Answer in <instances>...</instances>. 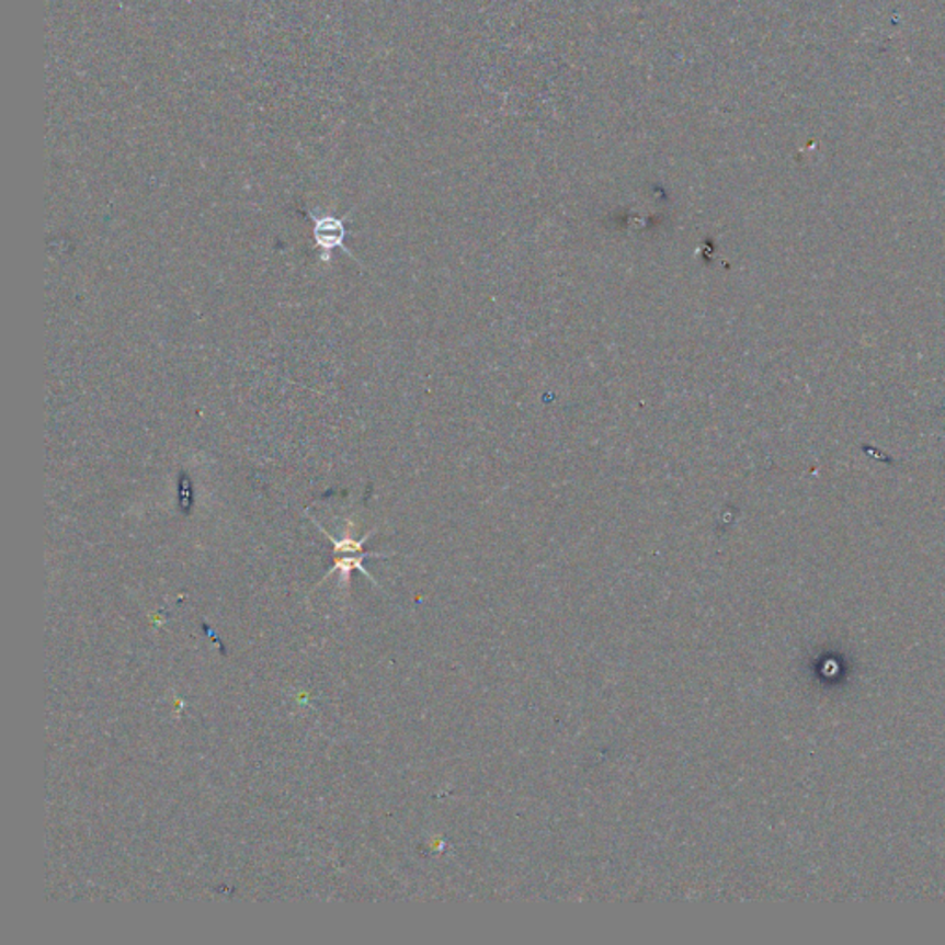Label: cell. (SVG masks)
Returning <instances> with one entry per match:
<instances>
[{"instance_id": "2", "label": "cell", "mask_w": 945, "mask_h": 945, "mask_svg": "<svg viewBox=\"0 0 945 945\" xmlns=\"http://www.w3.org/2000/svg\"><path fill=\"white\" fill-rule=\"evenodd\" d=\"M310 223H312V239H315V248L320 250V261L323 264H329L333 261V251L342 250L350 255L353 261L361 264V261L353 255V251L344 244L348 237L345 229V216L334 215H316L312 210L307 213Z\"/></svg>"}, {"instance_id": "1", "label": "cell", "mask_w": 945, "mask_h": 945, "mask_svg": "<svg viewBox=\"0 0 945 945\" xmlns=\"http://www.w3.org/2000/svg\"><path fill=\"white\" fill-rule=\"evenodd\" d=\"M309 517L310 521L318 526V531H320L327 539H331V543L334 545V566L331 571L327 572V577L323 578V580L331 577L333 572L340 571V574H342L345 582H348V580H350L351 572L361 571L364 577L369 578L374 584H377V582H375V578L364 569V560H366V558H386V556H390L380 555V553H366V550H364V543L368 542L369 537L374 536L377 531L366 532L361 539H355V537H351L350 534L342 537V539H337V537L331 536V534H329V532H327L326 528H323V526L312 517V515H309Z\"/></svg>"}]
</instances>
